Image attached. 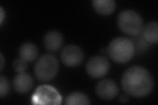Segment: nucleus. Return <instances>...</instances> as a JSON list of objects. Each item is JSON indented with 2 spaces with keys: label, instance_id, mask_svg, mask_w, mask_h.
<instances>
[{
  "label": "nucleus",
  "instance_id": "12",
  "mask_svg": "<svg viewBox=\"0 0 158 105\" xmlns=\"http://www.w3.org/2000/svg\"><path fill=\"white\" fill-rule=\"evenodd\" d=\"M92 6L97 13L107 15L114 11L115 2L113 0H94Z\"/></svg>",
  "mask_w": 158,
  "mask_h": 105
},
{
  "label": "nucleus",
  "instance_id": "1",
  "mask_svg": "<svg viewBox=\"0 0 158 105\" xmlns=\"http://www.w3.org/2000/svg\"><path fill=\"white\" fill-rule=\"evenodd\" d=\"M121 86L127 95L135 97H143L152 92L154 81L152 75L145 68L133 66L123 74Z\"/></svg>",
  "mask_w": 158,
  "mask_h": 105
},
{
  "label": "nucleus",
  "instance_id": "2",
  "mask_svg": "<svg viewBox=\"0 0 158 105\" xmlns=\"http://www.w3.org/2000/svg\"><path fill=\"white\" fill-rule=\"evenodd\" d=\"M107 51L113 61L118 63H125L129 61L134 55L135 47L131 39L118 37L110 43Z\"/></svg>",
  "mask_w": 158,
  "mask_h": 105
},
{
  "label": "nucleus",
  "instance_id": "3",
  "mask_svg": "<svg viewBox=\"0 0 158 105\" xmlns=\"http://www.w3.org/2000/svg\"><path fill=\"white\" fill-rule=\"evenodd\" d=\"M117 25L123 32L132 36L140 34L144 26L141 16L131 9L123 10L118 14Z\"/></svg>",
  "mask_w": 158,
  "mask_h": 105
},
{
  "label": "nucleus",
  "instance_id": "6",
  "mask_svg": "<svg viewBox=\"0 0 158 105\" xmlns=\"http://www.w3.org/2000/svg\"><path fill=\"white\" fill-rule=\"evenodd\" d=\"M82 49L75 45H69L64 47L61 53V61L68 67H77L81 64L84 59Z\"/></svg>",
  "mask_w": 158,
  "mask_h": 105
},
{
  "label": "nucleus",
  "instance_id": "18",
  "mask_svg": "<svg viewBox=\"0 0 158 105\" xmlns=\"http://www.w3.org/2000/svg\"><path fill=\"white\" fill-rule=\"evenodd\" d=\"M0 14H1V24H2V22L3 21V18L5 17V15H6V14H5L4 10L3 9V8L2 7H0Z\"/></svg>",
  "mask_w": 158,
  "mask_h": 105
},
{
  "label": "nucleus",
  "instance_id": "11",
  "mask_svg": "<svg viewBox=\"0 0 158 105\" xmlns=\"http://www.w3.org/2000/svg\"><path fill=\"white\" fill-rule=\"evenodd\" d=\"M20 58L27 62H32L37 59L38 55V49L32 43H24L20 47L19 50Z\"/></svg>",
  "mask_w": 158,
  "mask_h": 105
},
{
  "label": "nucleus",
  "instance_id": "13",
  "mask_svg": "<svg viewBox=\"0 0 158 105\" xmlns=\"http://www.w3.org/2000/svg\"><path fill=\"white\" fill-rule=\"evenodd\" d=\"M66 104H89L90 101L89 98L81 92H73L67 95L65 99Z\"/></svg>",
  "mask_w": 158,
  "mask_h": 105
},
{
  "label": "nucleus",
  "instance_id": "14",
  "mask_svg": "<svg viewBox=\"0 0 158 105\" xmlns=\"http://www.w3.org/2000/svg\"><path fill=\"white\" fill-rule=\"evenodd\" d=\"M131 40L133 43V45H134L135 53H136L138 54H140L144 52L150 46V44L148 43L145 39L143 38V37L141 36V34L134 36L132 39H131Z\"/></svg>",
  "mask_w": 158,
  "mask_h": 105
},
{
  "label": "nucleus",
  "instance_id": "9",
  "mask_svg": "<svg viewBox=\"0 0 158 105\" xmlns=\"http://www.w3.org/2000/svg\"><path fill=\"white\" fill-rule=\"evenodd\" d=\"M63 43V37L61 34L56 30L48 32L44 38V46L49 51H57Z\"/></svg>",
  "mask_w": 158,
  "mask_h": 105
},
{
  "label": "nucleus",
  "instance_id": "16",
  "mask_svg": "<svg viewBox=\"0 0 158 105\" xmlns=\"http://www.w3.org/2000/svg\"><path fill=\"white\" fill-rule=\"evenodd\" d=\"M9 91V82L8 79L4 76L0 77V97H6Z\"/></svg>",
  "mask_w": 158,
  "mask_h": 105
},
{
  "label": "nucleus",
  "instance_id": "10",
  "mask_svg": "<svg viewBox=\"0 0 158 105\" xmlns=\"http://www.w3.org/2000/svg\"><path fill=\"white\" fill-rule=\"evenodd\" d=\"M141 36L150 44L157 43L158 41V24L152 21L143 26Z\"/></svg>",
  "mask_w": 158,
  "mask_h": 105
},
{
  "label": "nucleus",
  "instance_id": "19",
  "mask_svg": "<svg viewBox=\"0 0 158 105\" xmlns=\"http://www.w3.org/2000/svg\"><path fill=\"white\" fill-rule=\"evenodd\" d=\"M3 65H4V59H3L2 53H1V71L3 70Z\"/></svg>",
  "mask_w": 158,
  "mask_h": 105
},
{
  "label": "nucleus",
  "instance_id": "17",
  "mask_svg": "<svg viewBox=\"0 0 158 105\" xmlns=\"http://www.w3.org/2000/svg\"><path fill=\"white\" fill-rule=\"evenodd\" d=\"M128 100H129V98H128V96L127 95V94H123L120 96L119 98V101L121 103H127L128 101Z\"/></svg>",
  "mask_w": 158,
  "mask_h": 105
},
{
  "label": "nucleus",
  "instance_id": "5",
  "mask_svg": "<svg viewBox=\"0 0 158 105\" xmlns=\"http://www.w3.org/2000/svg\"><path fill=\"white\" fill-rule=\"evenodd\" d=\"M110 63L103 57H92L88 61L86 70L89 76L94 78H100L108 72L110 70Z\"/></svg>",
  "mask_w": 158,
  "mask_h": 105
},
{
  "label": "nucleus",
  "instance_id": "15",
  "mask_svg": "<svg viewBox=\"0 0 158 105\" xmlns=\"http://www.w3.org/2000/svg\"><path fill=\"white\" fill-rule=\"evenodd\" d=\"M14 71L18 73L24 72L28 68V64L26 61L21 58H18L15 60L13 63Z\"/></svg>",
  "mask_w": 158,
  "mask_h": 105
},
{
  "label": "nucleus",
  "instance_id": "4",
  "mask_svg": "<svg viewBox=\"0 0 158 105\" xmlns=\"http://www.w3.org/2000/svg\"><path fill=\"white\" fill-rule=\"evenodd\" d=\"M59 71V62L52 54H44L40 57L34 67V74L38 80L48 82L56 76Z\"/></svg>",
  "mask_w": 158,
  "mask_h": 105
},
{
  "label": "nucleus",
  "instance_id": "7",
  "mask_svg": "<svg viewBox=\"0 0 158 105\" xmlns=\"http://www.w3.org/2000/svg\"><path fill=\"white\" fill-rule=\"evenodd\" d=\"M96 93L99 97L103 100H110L117 96L118 87L112 79H104L97 83Z\"/></svg>",
  "mask_w": 158,
  "mask_h": 105
},
{
  "label": "nucleus",
  "instance_id": "8",
  "mask_svg": "<svg viewBox=\"0 0 158 105\" xmlns=\"http://www.w3.org/2000/svg\"><path fill=\"white\" fill-rule=\"evenodd\" d=\"M34 81L31 75L26 73H19L15 77L13 86L14 89L19 93H25L31 90L33 86Z\"/></svg>",
  "mask_w": 158,
  "mask_h": 105
}]
</instances>
